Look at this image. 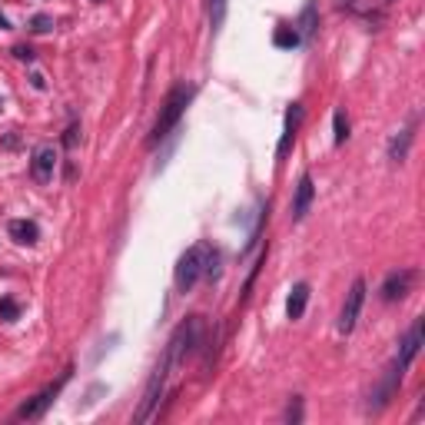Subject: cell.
Returning a JSON list of instances; mask_svg holds the SVG:
<instances>
[{"instance_id":"30bf717a","label":"cell","mask_w":425,"mask_h":425,"mask_svg":"<svg viewBox=\"0 0 425 425\" xmlns=\"http://www.w3.org/2000/svg\"><path fill=\"white\" fill-rule=\"evenodd\" d=\"M312 196H316V186H312V176L309 173H302L299 176V183H296V196H292V220L299 222V220H306V212H309V206H312Z\"/></svg>"},{"instance_id":"4fadbf2b","label":"cell","mask_w":425,"mask_h":425,"mask_svg":"<svg viewBox=\"0 0 425 425\" xmlns=\"http://www.w3.org/2000/svg\"><path fill=\"white\" fill-rule=\"evenodd\" d=\"M306 302H309V282H296L292 292H290V299H286V316H290V319H302Z\"/></svg>"},{"instance_id":"d4e9b609","label":"cell","mask_w":425,"mask_h":425,"mask_svg":"<svg viewBox=\"0 0 425 425\" xmlns=\"http://www.w3.org/2000/svg\"><path fill=\"white\" fill-rule=\"evenodd\" d=\"M77 133H80L77 126H70V130H67V136H63V146H73V143H77Z\"/></svg>"},{"instance_id":"277c9868","label":"cell","mask_w":425,"mask_h":425,"mask_svg":"<svg viewBox=\"0 0 425 425\" xmlns=\"http://www.w3.org/2000/svg\"><path fill=\"white\" fill-rule=\"evenodd\" d=\"M170 356L163 352V359L156 362L153 376H150V382H146V392H143V402H140V409H136V422H150L153 419V409L156 402H160V396H163V386H166V376H170Z\"/></svg>"},{"instance_id":"d6986e66","label":"cell","mask_w":425,"mask_h":425,"mask_svg":"<svg viewBox=\"0 0 425 425\" xmlns=\"http://www.w3.org/2000/svg\"><path fill=\"white\" fill-rule=\"evenodd\" d=\"M299 27H302V37H312V30H316V4H306Z\"/></svg>"},{"instance_id":"7a4b0ae2","label":"cell","mask_w":425,"mask_h":425,"mask_svg":"<svg viewBox=\"0 0 425 425\" xmlns=\"http://www.w3.org/2000/svg\"><path fill=\"white\" fill-rule=\"evenodd\" d=\"M203 319L200 316H190L186 322H180L173 332V339H170V346H166V356H170V366H183L186 356H193L196 349H200V342H203Z\"/></svg>"},{"instance_id":"e0dca14e","label":"cell","mask_w":425,"mask_h":425,"mask_svg":"<svg viewBox=\"0 0 425 425\" xmlns=\"http://www.w3.org/2000/svg\"><path fill=\"white\" fill-rule=\"evenodd\" d=\"M332 126H336V133H332V143L342 146L349 140V120H346V110H336V116H332Z\"/></svg>"},{"instance_id":"8fae6325","label":"cell","mask_w":425,"mask_h":425,"mask_svg":"<svg viewBox=\"0 0 425 425\" xmlns=\"http://www.w3.org/2000/svg\"><path fill=\"white\" fill-rule=\"evenodd\" d=\"M399 382H402V369L392 366V369H389V376L379 382V389L369 396V409H372V412H379L382 406H389V399H392V392L399 389Z\"/></svg>"},{"instance_id":"6da1fadb","label":"cell","mask_w":425,"mask_h":425,"mask_svg":"<svg viewBox=\"0 0 425 425\" xmlns=\"http://www.w3.org/2000/svg\"><path fill=\"white\" fill-rule=\"evenodd\" d=\"M190 100H193V87H173L170 93H166L163 106H160V116H156L153 123V133H150V140H146V146H156L163 143L166 136L176 130V123H180V116L186 113V106H190Z\"/></svg>"},{"instance_id":"4316f807","label":"cell","mask_w":425,"mask_h":425,"mask_svg":"<svg viewBox=\"0 0 425 425\" xmlns=\"http://www.w3.org/2000/svg\"><path fill=\"white\" fill-rule=\"evenodd\" d=\"M386 4H392V0H386Z\"/></svg>"},{"instance_id":"603a6c76","label":"cell","mask_w":425,"mask_h":425,"mask_svg":"<svg viewBox=\"0 0 425 425\" xmlns=\"http://www.w3.org/2000/svg\"><path fill=\"white\" fill-rule=\"evenodd\" d=\"M10 53H14V57H17V60H24V63H30V60H34V50H30V47H24V43H17V47L10 50Z\"/></svg>"},{"instance_id":"83f0119b","label":"cell","mask_w":425,"mask_h":425,"mask_svg":"<svg viewBox=\"0 0 425 425\" xmlns=\"http://www.w3.org/2000/svg\"><path fill=\"white\" fill-rule=\"evenodd\" d=\"M342 4H349V0H342Z\"/></svg>"},{"instance_id":"5b68a950","label":"cell","mask_w":425,"mask_h":425,"mask_svg":"<svg viewBox=\"0 0 425 425\" xmlns=\"http://www.w3.org/2000/svg\"><path fill=\"white\" fill-rule=\"evenodd\" d=\"M366 306V280H356L352 290L346 292V302H342V312H339V332H352L359 322V312Z\"/></svg>"},{"instance_id":"5bb4252c","label":"cell","mask_w":425,"mask_h":425,"mask_svg":"<svg viewBox=\"0 0 425 425\" xmlns=\"http://www.w3.org/2000/svg\"><path fill=\"white\" fill-rule=\"evenodd\" d=\"M302 120V103H292L290 113H286V130H282V140H280V156L290 150V143L296 140V126H299Z\"/></svg>"},{"instance_id":"484cf974","label":"cell","mask_w":425,"mask_h":425,"mask_svg":"<svg viewBox=\"0 0 425 425\" xmlns=\"http://www.w3.org/2000/svg\"><path fill=\"white\" fill-rule=\"evenodd\" d=\"M0 30H10V20L4 17V14H0Z\"/></svg>"},{"instance_id":"9c48e42d","label":"cell","mask_w":425,"mask_h":425,"mask_svg":"<svg viewBox=\"0 0 425 425\" xmlns=\"http://www.w3.org/2000/svg\"><path fill=\"white\" fill-rule=\"evenodd\" d=\"M63 382H67V376L60 379L57 386H47V389H43V392H40V396H34V399H30V402H24V406L17 409V419H24V422H34V419H40V416H43V412H47V406H50V402L57 399V392H60V386H63Z\"/></svg>"},{"instance_id":"7402d4cb","label":"cell","mask_w":425,"mask_h":425,"mask_svg":"<svg viewBox=\"0 0 425 425\" xmlns=\"http://www.w3.org/2000/svg\"><path fill=\"white\" fill-rule=\"evenodd\" d=\"M286 422H302V399H292L286 409Z\"/></svg>"},{"instance_id":"ffe728a7","label":"cell","mask_w":425,"mask_h":425,"mask_svg":"<svg viewBox=\"0 0 425 425\" xmlns=\"http://www.w3.org/2000/svg\"><path fill=\"white\" fill-rule=\"evenodd\" d=\"M30 30H34V34H50V30H53V17H47V14L30 17Z\"/></svg>"},{"instance_id":"cb8c5ba5","label":"cell","mask_w":425,"mask_h":425,"mask_svg":"<svg viewBox=\"0 0 425 425\" xmlns=\"http://www.w3.org/2000/svg\"><path fill=\"white\" fill-rule=\"evenodd\" d=\"M30 83H34V90H43V87H47V80H43V73H30Z\"/></svg>"},{"instance_id":"2e32d148","label":"cell","mask_w":425,"mask_h":425,"mask_svg":"<svg viewBox=\"0 0 425 425\" xmlns=\"http://www.w3.org/2000/svg\"><path fill=\"white\" fill-rule=\"evenodd\" d=\"M226 4L230 0H206V10H210V27L220 30L222 20H226Z\"/></svg>"},{"instance_id":"52a82bcc","label":"cell","mask_w":425,"mask_h":425,"mask_svg":"<svg viewBox=\"0 0 425 425\" xmlns=\"http://www.w3.org/2000/svg\"><path fill=\"white\" fill-rule=\"evenodd\" d=\"M412 282H416V270H396V272H389L386 282H382V290H379V296H382L386 302L406 299L409 290H412Z\"/></svg>"},{"instance_id":"7c38bea8","label":"cell","mask_w":425,"mask_h":425,"mask_svg":"<svg viewBox=\"0 0 425 425\" xmlns=\"http://www.w3.org/2000/svg\"><path fill=\"white\" fill-rule=\"evenodd\" d=\"M7 232H10V240L20 242V246H34V242L40 240V230L34 220H10Z\"/></svg>"},{"instance_id":"ba28073f","label":"cell","mask_w":425,"mask_h":425,"mask_svg":"<svg viewBox=\"0 0 425 425\" xmlns=\"http://www.w3.org/2000/svg\"><path fill=\"white\" fill-rule=\"evenodd\" d=\"M53 170H57V150L53 146H37L34 156H30V176L37 180V183H50L53 180Z\"/></svg>"},{"instance_id":"8992f818","label":"cell","mask_w":425,"mask_h":425,"mask_svg":"<svg viewBox=\"0 0 425 425\" xmlns=\"http://www.w3.org/2000/svg\"><path fill=\"white\" fill-rule=\"evenodd\" d=\"M422 342H425V319H416L412 326H409V332L402 336V342H399V356H396V366L406 372L412 362H416V356L422 352Z\"/></svg>"},{"instance_id":"44dd1931","label":"cell","mask_w":425,"mask_h":425,"mask_svg":"<svg viewBox=\"0 0 425 425\" xmlns=\"http://www.w3.org/2000/svg\"><path fill=\"white\" fill-rule=\"evenodd\" d=\"M20 316V306L14 299H0V319L4 322H14V319Z\"/></svg>"},{"instance_id":"3957f363","label":"cell","mask_w":425,"mask_h":425,"mask_svg":"<svg viewBox=\"0 0 425 425\" xmlns=\"http://www.w3.org/2000/svg\"><path fill=\"white\" fill-rule=\"evenodd\" d=\"M206 252H210V246L196 242L180 256V262H176V290L180 292H190L200 282V276L206 272Z\"/></svg>"},{"instance_id":"9a60e30c","label":"cell","mask_w":425,"mask_h":425,"mask_svg":"<svg viewBox=\"0 0 425 425\" xmlns=\"http://www.w3.org/2000/svg\"><path fill=\"white\" fill-rule=\"evenodd\" d=\"M409 146H412V126H406L402 133L392 136V143H389V160H392V163H402L409 156Z\"/></svg>"},{"instance_id":"ac0fdd59","label":"cell","mask_w":425,"mask_h":425,"mask_svg":"<svg viewBox=\"0 0 425 425\" xmlns=\"http://www.w3.org/2000/svg\"><path fill=\"white\" fill-rule=\"evenodd\" d=\"M272 40H276V47H296V43H299V30L296 27H280Z\"/></svg>"}]
</instances>
